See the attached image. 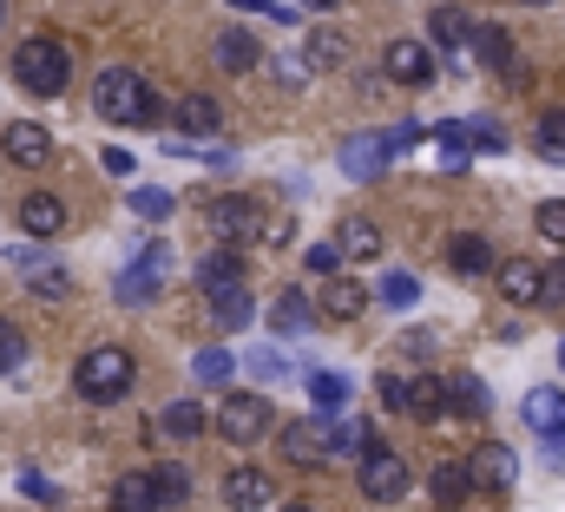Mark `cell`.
<instances>
[{"instance_id":"cell-1","label":"cell","mask_w":565,"mask_h":512,"mask_svg":"<svg viewBox=\"0 0 565 512\" xmlns=\"http://www.w3.org/2000/svg\"><path fill=\"white\" fill-rule=\"evenodd\" d=\"M427 131L415 119H395L388 131H355V138H342V151H335V164H342V178H355V184H369V178H382L402 151H415Z\"/></svg>"},{"instance_id":"cell-2","label":"cell","mask_w":565,"mask_h":512,"mask_svg":"<svg viewBox=\"0 0 565 512\" xmlns=\"http://www.w3.org/2000/svg\"><path fill=\"white\" fill-rule=\"evenodd\" d=\"M13 86L33 93V99H60V93L73 86V53H66V40H53V33L20 40V53H13Z\"/></svg>"},{"instance_id":"cell-3","label":"cell","mask_w":565,"mask_h":512,"mask_svg":"<svg viewBox=\"0 0 565 512\" xmlns=\"http://www.w3.org/2000/svg\"><path fill=\"white\" fill-rule=\"evenodd\" d=\"M93 106H99L106 126H151V119L164 113L158 93L145 86V73H132V66H106L99 86H93Z\"/></svg>"},{"instance_id":"cell-4","label":"cell","mask_w":565,"mask_h":512,"mask_svg":"<svg viewBox=\"0 0 565 512\" xmlns=\"http://www.w3.org/2000/svg\"><path fill=\"white\" fill-rule=\"evenodd\" d=\"M73 387H79V401H93V407H113V401H126V387H132V355H126L119 342H99V349H86V355L73 362Z\"/></svg>"},{"instance_id":"cell-5","label":"cell","mask_w":565,"mask_h":512,"mask_svg":"<svg viewBox=\"0 0 565 512\" xmlns=\"http://www.w3.org/2000/svg\"><path fill=\"white\" fill-rule=\"evenodd\" d=\"M171 269H178V256H171V244H158V237H145L139 256L113 276V296L126 302V309H145V302H158L164 296V282H171Z\"/></svg>"},{"instance_id":"cell-6","label":"cell","mask_w":565,"mask_h":512,"mask_svg":"<svg viewBox=\"0 0 565 512\" xmlns=\"http://www.w3.org/2000/svg\"><path fill=\"white\" fill-rule=\"evenodd\" d=\"M270 427H277L270 394H257V387H231V394L217 401V434H224L231 447H257Z\"/></svg>"},{"instance_id":"cell-7","label":"cell","mask_w":565,"mask_h":512,"mask_svg":"<svg viewBox=\"0 0 565 512\" xmlns=\"http://www.w3.org/2000/svg\"><path fill=\"white\" fill-rule=\"evenodd\" d=\"M355 487H362V500H369V506H395V500L408 493V460H402L395 447L369 440V454H362V473H355Z\"/></svg>"},{"instance_id":"cell-8","label":"cell","mask_w":565,"mask_h":512,"mask_svg":"<svg viewBox=\"0 0 565 512\" xmlns=\"http://www.w3.org/2000/svg\"><path fill=\"white\" fill-rule=\"evenodd\" d=\"M204 231H211L217 244H257V237H264V211H257L250 198H211V204H204Z\"/></svg>"},{"instance_id":"cell-9","label":"cell","mask_w":565,"mask_h":512,"mask_svg":"<svg viewBox=\"0 0 565 512\" xmlns=\"http://www.w3.org/2000/svg\"><path fill=\"white\" fill-rule=\"evenodd\" d=\"M329 414H316V420H282V434H277V447H282V460L289 467H322V460H335L329 454Z\"/></svg>"},{"instance_id":"cell-10","label":"cell","mask_w":565,"mask_h":512,"mask_svg":"<svg viewBox=\"0 0 565 512\" xmlns=\"http://www.w3.org/2000/svg\"><path fill=\"white\" fill-rule=\"evenodd\" d=\"M13 224L26 231V237H60L66 231V198L60 191H20V204H13Z\"/></svg>"},{"instance_id":"cell-11","label":"cell","mask_w":565,"mask_h":512,"mask_svg":"<svg viewBox=\"0 0 565 512\" xmlns=\"http://www.w3.org/2000/svg\"><path fill=\"white\" fill-rule=\"evenodd\" d=\"M224 506H231V512L277 506V480H270L264 467H231V473H224Z\"/></svg>"},{"instance_id":"cell-12","label":"cell","mask_w":565,"mask_h":512,"mask_svg":"<svg viewBox=\"0 0 565 512\" xmlns=\"http://www.w3.org/2000/svg\"><path fill=\"white\" fill-rule=\"evenodd\" d=\"M467 467H473V487H480V493H507V487L520 480V460H513V447H507V440L473 447V454H467Z\"/></svg>"},{"instance_id":"cell-13","label":"cell","mask_w":565,"mask_h":512,"mask_svg":"<svg viewBox=\"0 0 565 512\" xmlns=\"http://www.w3.org/2000/svg\"><path fill=\"white\" fill-rule=\"evenodd\" d=\"M493 276H500V296H507L513 309H540V302H546V269H540V263L513 256V263H500Z\"/></svg>"},{"instance_id":"cell-14","label":"cell","mask_w":565,"mask_h":512,"mask_svg":"<svg viewBox=\"0 0 565 512\" xmlns=\"http://www.w3.org/2000/svg\"><path fill=\"white\" fill-rule=\"evenodd\" d=\"M382 73H388L395 86H434V53H427L422 40H388Z\"/></svg>"},{"instance_id":"cell-15","label":"cell","mask_w":565,"mask_h":512,"mask_svg":"<svg viewBox=\"0 0 565 512\" xmlns=\"http://www.w3.org/2000/svg\"><path fill=\"white\" fill-rule=\"evenodd\" d=\"M0 151H7V164H20V171H40V164H53V131L46 126H7L0 131Z\"/></svg>"},{"instance_id":"cell-16","label":"cell","mask_w":565,"mask_h":512,"mask_svg":"<svg viewBox=\"0 0 565 512\" xmlns=\"http://www.w3.org/2000/svg\"><path fill=\"white\" fill-rule=\"evenodd\" d=\"M171 131H184V138H217V131H224V106H217L211 93H184V99L171 106Z\"/></svg>"},{"instance_id":"cell-17","label":"cell","mask_w":565,"mask_h":512,"mask_svg":"<svg viewBox=\"0 0 565 512\" xmlns=\"http://www.w3.org/2000/svg\"><path fill=\"white\" fill-rule=\"evenodd\" d=\"M369 302H375V289H362V282H355V276H342V269H335V276H329V289H322V302H316V309H322V316H329V322H355V316H362V309H369Z\"/></svg>"},{"instance_id":"cell-18","label":"cell","mask_w":565,"mask_h":512,"mask_svg":"<svg viewBox=\"0 0 565 512\" xmlns=\"http://www.w3.org/2000/svg\"><path fill=\"white\" fill-rule=\"evenodd\" d=\"M427 33L440 40V53H460V46H473V20H467V7H460V0H440V7L427 13Z\"/></svg>"},{"instance_id":"cell-19","label":"cell","mask_w":565,"mask_h":512,"mask_svg":"<svg viewBox=\"0 0 565 512\" xmlns=\"http://www.w3.org/2000/svg\"><path fill=\"white\" fill-rule=\"evenodd\" d=\"M211 322H217V329H231V335H237V329H250V322H257V302H250V289H244V282H224V289H211Z\"/></svg>"},{"instance_id":"cell-20","label":"cell","mask_w":565,"mask_h":512,"mask_svg":"<svg viewBox=\"0 0 565 512\" xmlns=\"http://www.w3.org/2000/svg\"><path fill=\"white\" fill-rule=\"evenodd\" d=\"M335 244H342L349 263H375V256H382V224H375V217H342V224H335Z\"/></svg>"},{"instance_id":"cell-21","label":"cell","mask_w":565,"mask_h":512,"mask_svg":"<svg viewBox=\"0 0 565 512\" xmlns=\"http://www.w3.org/2000/svg\"><path fill=\"white\" fill-rule=\"evenodd\" d=\"M473 60H480V66H493V73H513V66H520V60H513V33H507L500 20L473 26Z\"/></svg>"},{"instance_id":"cell-22","label":"cell","mask_w":565,"mask_h":512,"mask_svg":"<svg viewBox=\"0 0 565 512\" xmlns=\"http://www.w3.org/2000/svg\"><path fill=\"white\" fill-rule=\"evenodd\" d=\"M408 414L427 420V427H434V420H447V414H454V387L434 382V375H422V382L408 387Z\"/></svg>"},{"instance_id":"cell-23","label":"cell","mask_w":565,"mask_h":512,"mask_svg":"<svg viewBox=\"0 0 565 512\" xmlns=\"http://www.w3.org/2000/svg\"><path fill=\"white\" fill-rule=\"evenodd\" d=\"M302 60H309V73H335V66L349 60V40L329 33V26H309V33H302Z\"/></svg>"},{"instance_id":"cell-24","label":"cell","mask_w":565,"mask_h":512,"mask_svg":"<svg viewBox=\"0 0 565 512\" xmlns=\"http://www.w3.org/2000/svg\"><path fill=\"white\" fill-rule=\"evenodd\" d=\"M211 60L224 66V73H250L264 53H257V33H244V26H231V33H217V46H211Z\"/></svg>"},{"instance_id":"cell-25","label":"cell","mask_w":565,"mask_h":512,"mask_svg":"<svg viewBox=\"0 0 565 512\" xmlns=\"http://www.w3.org/2000/svg\"><path fill=\"white\" fill-rule=\"evenodd\" d=\"M158 506H164L158 473H126V480L113 487V512H158Z\"/></svg>"},{"instance_id":"cell-26","label":"cell","mask_w":565,"mask_h":512,"mask_svg":"<svg viewBox=\"0 0 565 512\" xmlns=\"http://www.w3.org/2000/svg\"><path fill=\"white\" fill-rule=\"evenodd\" d=\"M316 316H322V309H309V296H302V289H282L277 302H270V329H277V342H282V335H302Z\"/></svg>"},{"instance_id":"cell-27","label":"cell","mask_w":565,"mask_h":512,"mask_svg":"<svg viewBox=\"0 0 565 512\" xmlns=\"http://www.w3.org/2000/svg\"><path fill=\"white\" fill-rule=\"evenodd\" d=\"M427 487H434V506H460V500L473 493V467H467V460H440Z\"/></svg>"},{"instance_id":"cell-28","label":"cell","mask_w":565,"mask_h":512,"mask_svg":"<svg viewBox=\"0 0 565 512\" xmlns=\"http://www.w3.org/2000/svg\"><path fill=\"white\" fill-rule=\"evenodd\" d=\"M526 427L533 434H559L565 427V387H533L526 394Z\"/></svg>"},{"instance_id":"cell-29","label":"cell","mask_w":565,"mask_h":512,"mask_svg":"<svg viewBox=\"0 0 565 512\" xmlns=\"http://www.w3.org/2000/svg\"><path fill=\"white\" fill-rule=\"evenodd\" d=\"M447 263H454L460 276H493V244L473 237V231H460V237L447 244Z\"/></svg>"},{"instance_id":"cell-30","label":"cell","mask_w":565,"mask_h":512,"mask_svg":"<svg viewBox=\"0 0 565 512\" xmlns=\"http://www.w3.org/2000/svg\"><path fill=\"white\" fill-rule=\"evenodd\" d=\"M231 375H237V355L231 349H198L191 355V382L198 387H231Z\"/></svg>"},{"instance_id":"cell-31","label":"cell","mask_w":565,"mask_h":512,"mask_svg":"<svg viewBox=\"0 0 565 512\" xmlns=\"http://www.w3.org/2000/svg\"><path fill=\"white\" fill-rule=\"evenodd\" d=\"M26 296H40V302H66V296H73V269H66V263H40V269H26Z\"/></svg>"},{"instance_id":"cell-32","label":"cell","mask_w":565,"mask_h":512,"mask_svg":"<svg viewBox=\"0 0 565 512\" xmlns=\"http://www.w3.org/2000/svg\"><path fill=\"white\" fill-rule=\"evenodd\" d=\"M349 394H355L349 375H329V369H316V375H309V401H316V414H335V420H342Z\"/></svg>"},{"instance_id":"cell-33","label":"cell","mask_w":565,"mask_h":512,"mask_svg":"<svg viewBox=\"0 0 565 512\" xmlns=\"http://www.w3.org/2000/svg\"><path fill=\"white\" fill-rule=\"evenodd\" d=\"M447 387H454V414H467V420H487V414H493V401H487V382H480V375L460 369Z\"/></svg>"},{"instance_id":"cell-34","label":"cell","mask_w":565,"mask_h":512,"mask_svg":"<svg viewBox=\"0 0 565 512\" xmlns=\"http://www.w3.org/2000/svg\"><path fill=\"white\" fill-rule=\"evenodd\" d=\"M126 204H132V211H139L145 224H164V217H171V211H178V198H171V191H164V184H132V191H126Z\"/></svg>"},{"instance_id":"cell-35","label":"cell","mask_w":565,"mask_h":512,"mask_svg":"<svg viewBox=\"0 0 565 512\" xmlns=\"http://www.w3.org/2000/svg\"><path fill=\"white\" fill-rule=\"evenodd\" d=\"M533 151H540V164H565V113H540Z\"/></svg>"},{"instance_id":"cell-36","label":"cell","mask_w":565,"mask_h":512,"mask_svg":"<svg viewBox=\"0 0 565 512\" xmlns=\"http://www.w3.org/2000/svg\"><path fill=\"white\" fill-rule=\"evenodd\" d=\"M375 302H382V309H415V302H422V282H415L408 269H388L382 289H375Z\"/></svg>"},{"instance_id":"cell-37","label":"cell","mask_w":565,"mask_h":512,"mask_svg":"<svg viewBox=\"0 0 565 512\" xmlns=\"http://www.w3.org/2000/svg\"><path fill=\"white\" fill-rule=\"evenodd\" d=\"M198 282H204V296H211V289H224V282H244V263L231 256V244H224L217 256H204V263H198Z\"/></svg>"},{"instance_id":"cell-38","label":"cell","mask_w":565,"mask_h":512,"mask_svg":"<svg viewBox=\"0 0 565 512\" xmlns=\"http://www.w3.org/2000/svg\"><path fill=\"white\" fill-rule=\"evenodd\" d=\"M164 434L198 440V434H204V407H198V401H171V407H164Z\"/></svg>"},{"instance_id":"cell-39","label":"cell","mask_w":565,"mask_h":512,"mask_svg":"<svg viewBox=\"0 0 565 512\" xmlns=\"http://www.w3.org/2000/svg\"><path fill=\"white\" fill-rule=\"evenodd\" d=\"M20 362H26V335L0 316V382H7V375H20Z\"/></svg>"},{"instance_id":"cell-40","label":"cell","mask_w":565,"mask_h":512,"mask_svg":"<svg viewBox=\"0 0 565 512\" xmlns=\"http://www.w3.org/2000/svg\"><path fill=\"white\" fill-rule=\"evenodd\" d=\"M369 427L362 420H335V434H329V454H369Z\"/></svg>"},{"instance_id":"cell-41","label":"cell","mask_w":565,"mask_h":512,"mask_svg":"<svg viewBox=\"0 0 565 512\" xmlns=\"http://www.w3.org/2000/svg\"><path fill=\"white\" fill-rule=\"evenodd\" d=\"M158 493H164V506H184V500H191V473H184L178 460H164V467H158Z\"/></svg>"},{"instance_id":"cell-42","label":"cell","mask_w":565,"mask_h":512,"mask_svg":"<svg viewBox=\"0 0 565 512\" xmlns=\"http://www.w3.org/2000/svg\"><path fill=\"white\" fill-rule=\"evenodd\" d=\"M467 145L500 158V151H507V126H500V119H467Z\"/></svg>"},{"instance_id":"cell-43","label":"cell","mask_w":565,"mask_h":512,"mask_svg":"<svg viewBox=\"0 0 565 512\" xmlns=\"http://www.w3.org/2000/svg\"><path fill=\"white\" fill-rule=\"evenodd\" d=\"M408 387H415V382H402V375H388V369L375 375V394H382V407H388V414H408Z\"/></svg>"},{"instance_id":"cell-44","label":"cell","mask_w":565,"mask_h":512,"mask_svg":"<svg viewBox=\"0 0 565 512\" xmlns=\"http://www.w3.org/2000/svg\"><path fill=\"white\" fill-rule=\"evenodd\" d=\"M533 224H540V237H546V244H565V198L540 204V217H533Z\"/></svg>"},{"instance_id":"cell-45","label":"cell","mask_w":565,"mask_h":512,"mask_svg":"<svg viewBox=\"0 0 565 512\" xmlns=\"http://www.w3.org/2000/svg\"><path fill=\"white\" fill-rule=\"evenodd\" d=\"M342 263H349V256H342V244H335V237H329V244H309V269H316V276H335Z\"/></svg>"},{"instance_id":"cell-46","label":"cell","mask_w":565,"mask_h":512,"mask_svg":"<svg viewBox=\"0 0 565 512\" xmlns=\"http://www.w3.org/2000/svg\"><path fill=\"white\" fill-rule=\"evenodd\" d=\"M231 7H244V13H264V20H277V26H296V7H282V0H231Z\"/></svg>"},{"instance_id":"cell-47","label":"cell","mask_w":565,"mask_h":512,"mask_svg":"<svg viewBox=\"0 0 565 512\" xmlns=\"http://www.w3.org/2000/svg\"><path fill=\"white\" fill-rule=\"evenodd\" d=\"M434 342H440V335H434V329H408V335H402V342H395V349H402V355H408V362H427V355H434Z\"/></svg>"},{"instance_id":"cell-48","label":"cell","mask_w":565,"mask_h":512,"mask_svg":"<svg viewBox=\"0 0 565 512\" xmlns=\"http://www.w3.org/2000/svg\"><path fill=\"white\" fill-rule=\"evenodd\" d=\"M20 493H26V500H46V506H60V487H53L46 473H33V467L20 473Z\"/></svg>"},{"instance_id":"cell-49","label":"cell","mask_w":565,"mask_h":512,"mask_svg":"<svg viewBox=\"0 0 565 512\" xmlns=\"http://www.w3.org/2000/svg\"><path fill=\"white\" fill-rule=\"evenodd\" d=\"M250 369H257L264 382H282V375H289V355H277V349H257V355H250Z\"/></svg>"},{"instance_id":"cell-50","label":"cell","mask_w":565,"mask_h":512,"mask_svg":"<svg viewBox=\"0 0 565 512\" xmlns=\"http://www.w3.org/2000/svg\"><path fill=\"white\" fill-rule=\"evenodd\" d=\"M540 309H565V256L546 263V302H540Z\"/></svg>"},{"instance_id":"cell-51","label":"cell","mask_w":565,"mask_h":512,"mask_svg":"<svg viewBox=\"0 0 565 512\" xmlns=\"http://www.w3.org/2000/svg\"><path fill=\"white\" fill-rule=\"evenodd\" d=\"M270 79L277 86H302L309 79V60H270Z\"/></svg>"},{"instance_id":"cell-52","label":"cell","mask_w":565,"mask_h":512,"mask_svg":"<svg viewBox=\"0 0 565 512\" xmlns=\"http://www.w3.org/2000/svg\"><path fill=\"white\" fill-rule=\"evenodd\" d=\"M99 164H106V171H113V178H132V151H119V145H113V151H106V158H99Z\"/></svg>"},{"instance_id":"cell-53","label":"cell","mask_w":565,"mask_h":512,"mask_svg":"<svg viewBox=\"0 0 565 512\" xmlns=\"http://www.w3.org/2000/svg\"><path fill=\"white\" fill-rule=\"evenodd\" d=\"M264 237H270V244H277V250H282V244L296 237V224H289V217H277V224H264Z\"/></svg>"},{"instance_id":"cell-54","label":"cell","mask_w":565,"mask_h":512,"mask_svg":"<svg viewBox=\"0 0 565 512\" xmlns=\"http://www.w3.org/2000/svg\"><path fill=\"white\" fill-rule=\"evenodd\" d=\"M546 460H553V467H565V427H559V434H546Z\"/></svg>"},{"instance_id":"cell-55","label":"cell","mask_w":565,"mask_h":512,"mask_svg":"<svg viewBox=\"0 0 565 512\" xmlns=\"http://www.w3.org/2000/svg\"><path fill=\"white\" fill-rule=\"evenodd\" d=\"M296 7H309V13H329V7H335V0H296Z\"/></svg>"},{"instance_id":"cell-56","label":"cell","mask_w":565,"mask_h":512,"mask_svg":"<svg viewBox=\"0 0 565 512\" xmlns=\"http://www.w3.org/2000/svg\"><path fill=\"white\" fill-rule=\"evenodd\" d=\"M277 512H316V506H309V500H282Z\"/></svg>"},{"instance_id":"cell-57","label":"cell","mask_w":565,"mask_h":512,"mask_svg":"<svg viewBox=\"0 0 565 512\" xmlns=\"http://www.w3.org/2000/svg\"><path fill=\"white\" fill-rule=\"evenodd\" d=\"M520 7H553V0H520Z\"/></svg>"},{"instance_id":"cell-58","label":"cell","mask_w":565,"mask_h":512,"mask_svg":"<svg viewBox=\"0 0 565 512\" xmlns=\"http://www.w3.org/2000/svg\"><path fill=\"white\" fill-rule=\"evenodd\" d=\"M440 512H460V506H440Z\"/></svg>"},{"instance_id":"cell-59","label":"cell","mask_w":565,"mask_h":512,"mask_svg":"<svg viewBox=\"0 0 565 512\" xmlns=\"http://www.w3.org/2000/svg\"><path fill=\"white\" fill-rule=\"evenodd\" d=\"M559 362H565V342H559Z\"/></svg>"}]
</instances>
